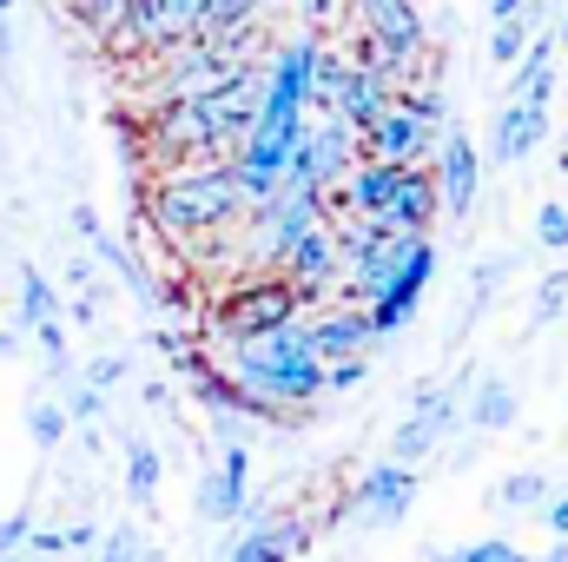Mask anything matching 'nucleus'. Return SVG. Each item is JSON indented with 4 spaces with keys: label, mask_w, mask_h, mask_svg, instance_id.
I'll return each mask as SVG.
<instances>
[{
    "label": "nucleus",
    "mask_w": 568,
    "mask_h": 562,
    "mask_svg": "<svg viewBox=\"0 0 568 562\" xmlns=\"http://www.w3.org/2000/svg\"><path fill=\"white\" fill-rule=\"evenodd\" d=\"M429 179H436V199L449 219H469L476 212V192H483V152L463 127H443L436 152H429Z\"/></svg>",
    "instance_id": "nucleus-14"
},
{
    "label": "nucleus",
    "mask_w": 568,
    "mask_h": 562,
    "mask_svg": "<svg viewBox=\"0 0 568 562\" xmlns=\"http://www.w3.org/2000/svg\"><path fill=\"white\" fill-rule=\"evenodd\" d=\"M33 338H40V351H47V371L53 378H67L73 364H67V324L60 318H47V324H33Z\"/></svg>",
    "instance_id": "nucleus-29"
},
{
    "label": "nucleus",
    "mask_w": 568,
    "mask_h": 562,
    "mask_svg": "<svg viewBox=\"0 0 568 562\" xmlns=\"http://www.w3.org/2000/svg\"><path fill=\"white\" fill-rule=\"evenodd\" d=\"M297 318H304V298H297L278 272H245V279H232L225 291H212L205 311H199V324H205L219 344L265 338V331H284V324H297Z\"/></svg>",
    "instance_id": "nucleus-5"
},
{
    "label": "nucleus",
    "mask_w": 568,
    "mask_h": 562,
    "mask_svg": "<svg viewBox=\"0 0 568 562\" xmlns=\"http://www.w3.org/2000/svg\"><path fill=\"white\" fill-rule=\"evenodd\" d=\"M297 331H304V344L317 351V364H337V358H377V331H371V311L364 304H351V298H324V304H311L304 318H297Z\"/></svg>",
    "instance_id": "nucleus-8"
},
{
    "label": "nucleus",
    "mask_w": 568,
    "mask_h": 562,
    "mask_svg": "<svg viewBox=\"0 0 568 562\" xmlns=\"http://www.w3.org/2000/svg\"><path fill=\"white\" fill-rule=\"evenodd\" d=\"M73 232L93 239V232H100V212H93V205H73Z\"/></svg>",
    "instance_id": "nucleus-35"
},
{
    "label": "nucleus",
    "mask_w": 568,
    "mask_h": 562,
    "mask_svg": "<svg viewBox=\"0 0 568 562\" xmlns=\"http://www.w3.org/2000/svg\"><path fill=\"white\" fill-rule=\"evenodd\" d=\"M252 496V443H219V463L199 476V523H239Z\"/></svg>",
    "instance_id": "nucleus-16"
},
{
    "label": "nucleus",
    "mask_w": 568,
    "mask_h": 562,
    "mask_svg": "<svg viewBox=\"0 0 568 562\" xmlns=\"http://www.w3.org/2000/svg\"><path fill=\"white\" fill-rule=\"evenodd\" d=\"M60 411H67V423H80V430H87V423L106 418V391H93L87 378H73V384H67V398H60Z\"/></svg>",
    "instance_id": "nucleus-26"
},
{
    "label": "nucleus",
    "mask_w": 568,
    "mask_h": 562,
    "mask_svg": "<svg viewBox=\"0 0 568 562\" xmlns=\"http://www.w3.org/2000/svg\"><path fill=\"white\" fill-rule=\"evenodd\" d=\"M371 378V358H337V364H324V398H337V391H357Z\"/></svg>",
    "instance_id": "nucleus-30"
},
{
    "label": "nucleus",
    "mask_w": 568,
    "mask_h": 562,
    "mask_svg": "<svg viewBox=\"0 0 568 562\" xmlns=\"http://www.w3.org/2000/svg\"><path fill=\"white\" fill-rule=\"evenodd\" d=\"M317 543V523L291 516V510H272L258 490L245 496V516H239V536L225 543L219 562H297Z\"/></svg>",
    "instance_id": "nucleus-6"
},
{
    "label": "nucleus",
    "mask_w": 568,
    "mask_h": 562,
    "mask_svg": "<svg viewBox=\"0 0 568 562\" xmlns=\"http://www.w3.org/2000/svg\"><path fill=\"white\" fill-rule=\"evenodd\" d=\"M496 503H503V510H542V503H549V476H542V470H516V476L496 490Z\"/></svg>",
    "instance_id": "nucleus-24"
},
{
    "label": "nucleus",
    "mask_w": 568,
    "mask_h": 562,
    "mask_svg": "<svg viewBox=\"0 0 568 562\" xmlns=\"http://www.w3.org/2000/svg\"><path fill=\"white\" fill-rule=\"evenodd\" d=\"M60 318V291L40 265H20V318H13V338H33V324Z\"/></svg>",
    "instance_id": "nucleus-18"
},
{
    "label": "nucleus",
    "mask_w": 568,
    "mask_h": 562,
    "mask_svg": "<svg viewBox=\"0 0 568 562\" xmlns=\"http://www.w3.org/2000/svg\"><path fill=\"white\" fill-rule=\"evenodd\" d=\"M145 536L140 523H113V530H100V543H93V562H140Z\"/></svg>",
    "instance_id": "nucleus-25"
},
{
    "label": "nucleus",
    "mask_w": 568,
    "mask_h": 562,
    "mask_svg": "<svg viewBox=\"0 0 568 562\" xmlns=\"http://www.w3.org/2000/svg\"><path fill=\"white\" fill-rule=\"evenodd\" d=\"M556 40H562V47H568V7H562V33H556Z\"/></svg>",
    "instance_id": "nucleus-41"
},
{
    "label": "nucleus",
    "mask_w": 568,
    "mask_h": 562,
    "mask_svg": "<svg viewBox=\"0 0 568 562\" xmlns=\"http://www.w3.org/2000/svg\"><path fill=\"white\" fill-rule=\"evenodd\" d=\"M556 318H568V265L549 272L542 291H536V324H556Z\"/></svg>",
    "instance_id": "nucleus-28"
},
{
    "label": "nucleus",
    "mask_w": 568,
    "mask_h": 562,
    "mask_svg": "<svg viewBox=\"0 0 568 562\" xmlns=\"http://www.w3.org/2000/svg\"><path fill=\"white\" fill-rule=\"evenodd\" d=\"M20 351V338H13V324H0V358H13Z\"/></svg>",
    "instance_id": "nucleus-37"
},
{
    "label": "nucleus",
    "mask_w": 568,
    "mask_h": 562,
    "mask_svg": "<svg viewBox=\"0 0 568 562\" xmlns=\"http://www.w3.org/2000/svg\"><path fill=\"white\" fill-rule=\"evenodd\" d=\"M245 205H252V199H245L232 159L152 165V172L140 179V219L165 252H185V245H205V239L239 232Z\"/></svg>",
    "instance_id": "nucleus-2"
},
{
    "label": "nucleus",
    "mask_w": 568,
    "mask_h": 562,
    "mask_svg": "<svg viewBox=\"0 0 568 562\" xmlns=\"http://www.w3.org/2000/svg\"><path fill=\"white\" fill-rule=\"evenodd\" d=\"M417 490H424L417 463H390V456H384V463H371V470L357 476V490H351L344 516H351V523H364V530H390V523H404V516H410Z\"/></svg>",
    "instance_id": "nucleus-12"
},
{
    "label": "nucleus",
    "mask_w": 568,
    "mask_h": 562,
    "mask_svg": "<svg viewBox=\"0 0 568 562\" xmlns=\"http://www.w3.org/2000/svg\"><path fill=\"white\" fill-rule=\"evenodd\" d=\"M140 562H165V550H152V543H145V550H140Z\"/></svg>",
    "instance_id": "nucleus-38"
},
{
    "label": "nucleus",
    "mask_w": 568,
    "mask_h": 562,
    "mask_svg": "<svg viewBox=\"0 0 568 562\" xmlns=\"http://www.w3.org/2000/svg\"><path fill=\"white\" fill-rule=\"evenodd\" d=\"M529 40H536V13H529V7H523V13H509V20H489V67H503V73H509V67L523 60V47H529Z\"/></svg>",
    "instance_id": "nucleus-21"
},
{
    "label": "nucleus",
    "mask_w": 568,
    "mask_h": 562,
    "mask_svg": "<svg viewBox=\"0 0 568 562\" xmlns=\"http://www.w3.org/2000/svg\"><path fill=\"white\" fill-rule=\"evenodd\" d=\"M536 239H542L549 252H568V205H556V199H549V205L536 212Z\"/></svg>",
    "instance_id": "nucleus-31"
},
{
    "label": "nucleus",
    "mask_w": 568,
    "mask_h": 562,
    "mask_svg": "<svg viewBox=\"0 0 568 562\" xmlns=\"http://www.w3.org/2000/svg\"><path fill=\"white\" fill-rule=\"evenodd\" d=\"M410 7H424V0H410Z\"/></svg>",
    "instance_id": "nucleus-43"
},
{
    "label": "nucleus",
    "mask_w": 568,
    "mask_h": 562,
    "mask_svg": "<svg viewBox=\"0 0 568 562\" xmlns=\"http://www.w3.org/2000/svg\"><path fill=\"white\" fill-rule=\"evenodd\" d=\"M542 523H549V536H556V543H568V490H556V496L542 503Z\"/></svg>",
    "instance_id": "nucleus-33"
},
{
    "label": "nucleus",
    "mask_w": 568,
    "mask_h": 562,
    "mask_svg": "<svg viewBox=\"0 0 568 562\" xmlns=\"http://www.w3.org/2000/svg\"><path fill=\"white\" fill-rule=\"evenodd\" d=\"M67 430H73V423H67V411H60L53 398H33V404H27V436H33V450L53 456V450L67 443Z\"/></svg>",
    "instance_id": "nucleus-23"
},
{
    "label": "nucleus",
    "mask_w": 568,
    "mask_h": 562,
    "mask_svg": "<svg viewBox=\"0 0 568 562\" xmlns=\"http://www.w3.org/2000/svg\"><path fill=\"white\" fill-rule=\"evenodd\" d=\"M0 562H33V556H27V550H7V556H0Z\"/></svg>",
    "instance_id": "nucleus-40"
},
{
    "label": "nucleus",
    "mask_w": 568,
    "mask_h": 562,
    "mask_svg": "<svg viewBox=\"0 0 568 562\" xmlns=\"http://www.w3.org/2000/svg\"><path fill=\"white\" fill-rule=\"evenodd\" d=\"M337 212H351V219H364V225H377V232H429L436 212H443V199H436L429 165L357 159V165L337 179V192H324V219H337Z\"/></svg>",
    "instance_id": "nucleus-4"
},
{
    "label": "nucleus",
    "mask_w": 568,
    "mask_h": 562,
    "mask_svg": "<svg viewBox=\"0 0 568 562\" xmlns=\"http://www.w3.org/2000/svg\"><path fill=\"white\" fill-rule=\"evenodd\" d=\"M278 279L304 298V311L311 304H324V298H337V279H344V252H337V232L331 225H317V232H304L291 252H284Z\"/></svg>",
    "instance_id": "nucleus-15"
},
{
    "label": "nucleus",
    "mask_w": 568,
    "mask_h": 562,
    "mask_svg": "<svg viewBox=\"0 0 568 562\" xmlns=\"http://www.w3.org/2000/svg\"><path fill=\"white\" fill-rule=\"evenodd\" d=\"M463 391H469V378H456V384H424L417 391V404H410V418L397 423V436H390V463H424L443 450V436L463 423Z\"/></svg>",
    "instance_id": "nucleus-10"
},
{
    "label": "nucleus",
    "mask_w": 568,
    "mask_h": 562,
    "mask_svg": "<svg viewBox=\"0 0 568 562\" xmlns=\"http://www.w3.org/2000/svg\"><path fill=\"white\" fill-rule=\"evenodd\" d=\"M436 133H443V127H429L424 113H410V107L390 93V100L371 113V127L357 133V159H384V165H429Z\"/></svg>",
    "instance_id": "nucleus-9"
},
{
    "label": "nucleus",
    "mask_w": 568,
    "mask_h": 562,
    "mask_svg": "<svg viewBox=\"0 0 568 562\" xmlns=\"http://www.w3.org/2000/svg\"><path fill=\"white\" fill-rule=\"evenodd\" d=\"M205 13V0H140L120 27H113V53H126V60H145V53H165V47H179L185 33H192V20Z\"/></svg>",
    "instance_id": "nucleus-13"
},
{
    "label": "nucleus",
    "mask_w": 568,
    "mask_h": 562,
    "mask_svg": "<svg viewBox=\"0 0 568 562\" xmlns=\"http://www.w3.org/2000/svg\"><path fill=\"white\" fill-rule=\"evenodd\" d=\"M424 562H463V550H449V556H443V550H436V556H424Z\"/></svg>",
    "instance_id": "nucleus-39"
},
{
    "label": "nucleus",
    "mask_w": 568,
    "mask_h": 562,
    "mask_svg": "<svg viewBox=\"0 0 568 562\" xmlns=\"http://www.w3.org/2000/svg\"><path fill=\"white\" fill-rule=\"evenodd\" d=\"M7 13H13V0H0V60H7V47H13V33H7Z\"/></svg>",
    "instance_id": "nucleus-36"
},
{
    "label": "nucleus",
    "mask_w": 568,
    "mask_h": 562,
    "mask_svg": "<svg viewBox=\"0 0 568 562\" xmlns=\"http://www.w3.org/2000/svg\"><path fill=\"white\" fill-rule=\"evenodd\" d=\"M562 172H568V140H562Z\"/></svg>",
    "instance_id": "nucleus-42"
},
{
    "label": "nucleus",
    "mask_w": 568,
    "mask_h": 562,
    "mask_svg": "<svg viewBox=\"0 0 568 562\" xmlns=\"http://www.w3.org/2000/svg\"><path fill=\"white\" fill-rule=\"evenodd\" d=\"M463 418L476 423V430H509V423H516V384H509V378H483V384H476V404H469Z\"/></svg>",
    "instance_id": "nucleus-20"
},
{
    "label": "nucleus",
    "mask_w": 568,
    "mask_h": 562,
    "mask_svg": "<svg viewBox=\"0 0 568 562\" xmlns=\"http://www.w3.org/2000/svg\"><path fill=\"white\" fill-rule=\"evenodd\" d=\"M337 13H344V0H304V20H311V33H324Z\"/></svg>",
    "instance_id": "nucleus-34"
},
{
    "label": "nucleus",
    "mask_w": 568,
    "mask_h": 562,
    "mask_svg": "<svg viewBox=\"0 0 568 562\" xmlns=\"http://www.w3.org/2000/svg\"><path fill=\"white\" fill-rule=\"evenodd\" d=\"M429 279H436V239L417 232V239H410V252H404V265H397V272L384 279V291L364 304V311H371V331H377V338H397V331L417 318Z\"/></svg>",
    "instance_id": "nucleus-11"
},
{
    "label": "nucleus",
    "mask_w": 568,
    "mask_h": 562,
    "mask_svg": "<svg viewBox=\"0 0 568 562\" xmlns=\"http://www.w3.org/2000/svg\"><path fill=\"white\" fill-rule=\"evenodd\" d=\"M549 107L556 100H496V165H516V159H529L536 145L549 140Z\"/></svg>",
    "instance_id": "nucleus-17"
},
{
    "label": "nucleus",
    "mask_w": 568,
    "mask_h": 562,
    "mask_svg": "<svg viewBox=\"0 0 568 562\" xmlns=\"http://www.w3.org/2000/svg\"><path fill=\"white\" fill-rule=\"evenodd\" d=\"M272 0H205V13L192 20V33H239V27H258Z\"/></svg>",
    "instance_id": "nucleus-22"
},
{
    "label": "nucleus",
    "mask_w": 568,
    "mask_h": 562,
    "mask_svg": "<svg viewBox=\"0 0 568 562\" xmlns=\"http://www.w3.org/2000/svg\"><path fill=\"white\" fill-rule=\"evenodd\" d=\"M357 165V133L344 127V120H331V113H317L311 127H304V140L291 152V165H284V185H304V192H337V179Z\"/></svg>",
    "instance_id": "nucleus-7"
},
{
    "label": "nucleus",
    "mask_w": 568,
    "mask_h": 562,
    "mask_svg": "<svg viewBox=\"0 0 568 562\" xmlns=\"http://www.w3.org/2000/svg\"><path fill=\"white\" fill-rule=\"evenodd\" d=\"M27 530H33V510H7L0 516V556L7 550H27Z\"/></svg>",
    "instance_id": "nucleus-32"
},
{
    "label": "nucleus",
    "mask_w": 568,
    "mask_h": 562,
    "mask_svg": "<svg viewBox=\"0 0 568 562\" xmlns=\"http://www.w3.org/2000/svg\"><path fill=\"white\" fill-rule=\"evenodd\" d=\"M120 476H126V496L152 510L159 503V483H165V463H159V450L145 443V436H126V463H120Z\"/></svg>",
    "instance_id": "nucleus-19"
},
{
    "label": "nucleus",
    "mask_w": 568,
    "mask_h": 562,
    "mask_svg": "<svg viewBox=\"0 0 568 562\" xmlns=\"http://www.w3.org/2000/svg\"><path fill=\"white\" fill-rule=\"evenodd\" d=\"M212 364H219L252 404H258V418L265 423H278V404H317V398H324V364H317V351L304 344L297 324L265 331V338L219 344Z\"/></svg>",
    "instance_id": "nucleus-3"
},
{
    "label": "nucleus",
    "mask_w": 568,
    "mask_h": 562,
    "mask_svg": "<svg viewBox=\"0 0 568 562\" xmlns=\"http://www.w3.org/2000/svg\"><path fill=\"white\" fill-rule=\"evenodd\" d=\"M80 378H87L93 391H113V384H126V378H133V351H106V358H93Z\"/></svg>",
    "instance_id": "nucleus-27"
},
{
    "label": "nucleus",
    "mask_w": 568,
    "mask_h": 562,
    "mask_svg": "<svg viewBox=\"0 0 568 562\" xmlns=\"http://www.w3.org/2000/svg\"><path fill=\"white\" fill-rule=\"evenodd\" d=\"M258 87L265 73H239L225 87L205 93H179V100H152L140 113V159L152 165H185V159H232L239 140L258 120Z\"/></svg>",
    "instance_id": "nucleus-1"
}]
</instances>
